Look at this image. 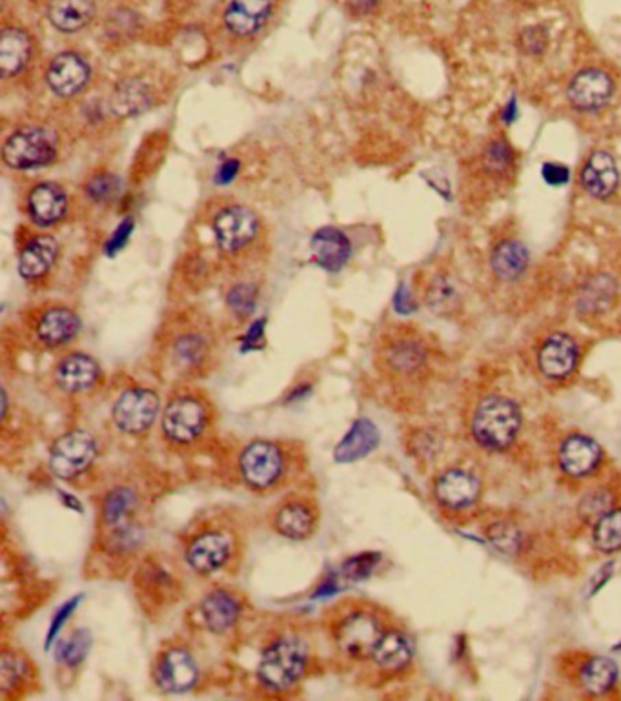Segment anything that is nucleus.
I'll use <instances>...</instances> for the list:
<instances>
[{
  "instance_id": "f257e3e1",
  "label": "nucleus",
  "mask_w": 621,
  "mask_h": 701,
  "mask_svg": "<svg viewBox=\"0 0 621 701\" xmlns=\"http://www.w3.org/2000/svg\"><path fill=\"white\" fill-rule=\"evenodd\" d=\"M385 630L387 627L379 612L357 601L341 603L332 609L328 621V632L336 651L350 661L370 660Z\"/></svg>"
},
{
  "instance_id": "f03ea898",
  "label": "nucleus",
  "mask_w": 621,
  "mask_h": 701,
  "mask_svg": "<svg viewBox=\"0 0 621 701\" xmlns=\"http://www.w3.org/2000/svg\"><path fill=\"white\" fill-rule=\"evenodd\" d=\"M214 417L210 397L190 388L179 390L164 405L161 432L172 447H194L214 425Z\"/></svg>"
},
{
  "instance_id": "7ed1b4c3",
  "label": "nucleus",
  "mask_w": 621,
  "mask_h": 701,
  "mask_svg": "<svg viewBox=\"0 0 621 701\" xmlns=\"http://www.w3.org/2000/svg\"><path fill=\"white\" fill-rule=\"evenodd\" d=\"M294 452L288 443L272 439H255L239 456V472L255 492L281 487L292 472Z\"/></svg>"
},
{
  "instance_id": "20e7f679",
  "label": "nucleus",
  "mask_w": 621,
  "mask_h": 701,
  "mask_svg": "<svg viewBox=\"0 0 621 701\" xmlns=\"http://www.w3.org/2000/svg\"><path fill=\"white\" fill-rule=\"evenodd\" d=\"M308 665V649L296 636H281L266 647L259 667L257 680L272 692L290 691L305 676Z\"/></svg>"
},
{
  "instance_id": "39448f33",
  "label": "nucleus",
  "mask_w": 621,
  "mask_h": 701,
  "mask_svg": "<svg viewBox=\"0 0 621 701\" xmlns=\"http://www.w3.org/2000/svg\"><path fill=\"white\" fill-rule=\"evenodd\" d=\"M520 427V408L509 397H485L472 417V436L481 447L490 450L509 447Z\"/></svg>"
},
{
  "instance_id": "423d86ee",
  "label": "nucleus",
  "mask_w": 621,
  "mask_h": 701,
  "mask_svg": "<svg viewBox=\"0 0 621 701\" xmlns=\"http://www.w3.org/2000/svg\"><path fill=\"white\" fill-rule=\"evenodd\" d=\"M234 543L232 530L206 525L186 541L184 558L194 572L210 576L224 569L234 558Z\"/></svg>"
},
{
  "instance_id": "0eeeda50",
  "label": "nucleus",
  "mask_w": 621,
  "mask_h": 701,
  "mask_svg": "<svg viewBox=\"0 0 621 701\" xmlns=\"http://www.w3.org/2000/svg\"><path fill=\"white\" fill-rule=\"evenodd\" d=\"M161 412V397L152 388L124 390L113 403V425L128 436H141L153 427Z\"/></svg>"
},
{
  "instance_id": "6e6552de",
  "label": "nucleus",
  "mask_w": 621,
  "mask_h": 701,
  "mask_svg": "<svg viewBox=\"0 0 621 701\" xmlns=\"http://www.w3.org/2000/svg\"><path fill=\"white\" fill-rule=\"evenodd\" d=\"M97 459V441L82 428L62 434L50 450L51 472L61 479H77Z\"/></svg>"
},
{
  "instance_id": "1a4fd4ad",
  "label": "nucleus",
  "mask_w": 621,
  "mask_h": 701,
  "mask_svg": "<svg viewBox=\"0 0 621 701\" xmlns=\"http://www.w3.org/2000/svg\"><path fill=\"white\" fill-rule=\"evenodd\" d=\"M321 510L316 499L305 494H292L281 499L270 514L272 529L286 539L305 541L316 534Z\"/></svg>"
},
{
  "instance_id": "9d476101",
  "label": "nucleus",
  "mask_w": 621,
  "mask_h": 701,
  "mask_svg": "<svg viewBox=\"0 0 621 701\" xmlns=\"http://www.w3.org/2000/svg\"><path fill=\"white\" fill-rule=\"evenodd\" d=\"M57 155L55 137L42 128H22L2 146V159L15 170H30L50 164Z\"/></svg>"
},
{
  "instance_id": "9b49d317",
  "label": "nucleus",
  "mask_w": 621,
  "mask_h": 701,
  "mask_svg": "<svg viewBox=\"0 0 621 701\" xmlns=\"http://www.w3.org/2000/svg\"><path fill=\"white\" fill-rule=\"evenodd\" d=\"M155 685L168 694H183L199 680V665L183 645H168L155 658L152 671Z\"/></svg>"
},
{
  "instance_id": "f8f14e48",
  "label": "nucleus",
  "mask_w": 621,
  "mask_h": 701,
  "mask_svg": "<svg viewBox=\"0 0 621 701\" xmlns=\"http://www.w3.org/2000/svg\"><path fill=\"white\" fill-rule=\"evenodd\" d=\"M259 232L257 215L246 206H226L214 219L215 241L228 254L243 250Z\"/></svg>"
},
{
  "instance_id": "ddd939ff",
  "label": "nucleus",
  "mask_w": 621,
  "mask_h": 701,
  "mask_svg": "<svg viewBox=\"0 0 621 701\" xmlns=\"http://www.w3.org/2000/svg\"><path fill=\"white\" fill-rule=\"evenodd\" d=\"M614 95V81L598 68H587L572 79L567 88L569 102L580 112H596L607 106Z\"/></svg>"
},
{
  "instance_id": "4468645a",
  "label": "nucleus",
  "mask_w": 621,
  "mask_h": 701,
  "mask_svg": "<svg viewBox=\"0 0 621 701\" xmlns=\"http://www.w3.org/2000/svg\"><path fill=\"white\" fill-rule=\"evenodd\" d=\"M425 363H427V348L418 337H394L381 350V366L390 376H414Z\"/></svg>"
},
{
  "instance_id": "2eb2a0df",
  "label": "nucleus",
  "mask_w": 621,
  "mask_h": 701,
  "mask_svg": "<svg viewBox=\"0 0 621 701\" xmlns=\"http://www.w3.org/2000/svg\"><path fill=\"white\" fill-rule=\"evenodd\" d=\"M90 73V64L79 53L64 51L51 61L46 79L57 95L72 97L88 84Z\"/></svg>"
},
{
  "instance_id": "dca6fc26",
  "label": "nucleus",
  "mask_w": 621,
  "mask_h": 701,
  "mask_svg": "<svg viewBox=\"0 0 621 701\" xmlns=\"http://www.w3.org/2000/svg\"><path fill=\"white\" fill-rule=\"evenodd\" d=\"M101 379V366L88 354L73 352L62 357L55 366V381L59 388L70 394H81L92 390Z\"/></svg>"
},
{
  "instance_id": "f3484780",
  "label": "nucleus",
  "mask_w": 621,
  "mask_h": 701,
  "mask_svg": "<svg viewBox=\"0 0 621 701\" xmlns=\"http://www.w3.org/2000/svg\"><path fill=\"white\" fill-rule=\"evenodd\" d=\"M243 614V601L228 589L208 592L201 601V618L206 629L215 634H224L234 629Z\"/></svg>"
},
{
  "instance_id": "a211bd4d",
  "label": "nucleus",
  "mask_w": 621,
  "mask_h": 701,
  "mask_svg": "<svg viewBox=\"0 0 621 701\" xmlns=\"http://www.w3.org/2000/svg\"><path fill=\"white\" fill-rule=\"evenodd\" d=\"M434 496L441 507L450 508V510L469 508L478 499L479 481L467 470L450 468L436 479Z\"/></svg>"
},
{
  "instance_id": "6ab92c4d",
  "label": "nucleus",
  "mask_w": 621,
  "mask_h": 701,
  "mask_svg": "<svg viewBox=\"0 0 621 701\" xmlns=\"http://www.w3.org/2000/svg\"><path fill=\"white\" fill-rule=\"evenodd\" d=\"M81 332V319L66 306H51L44 310L37 323H35V336L42 345L55 346L66 345Z\"/></svg>"
},
{
  "instance_id": "aec40b11",
  "label": "nucleus",
  "mask_w": 621,
  "mask_h": 701,
  "mask_svg": "<svg viewBox=\"0 0 621 701\" xmlns=\"http://www.w3.org/2000/svg\"><path fill=\"white\" fill-rule=\"evenodd\" d=\"M581 186L594 199H609L620 183L618 166L611 153L598 150L592 153L580 175Z\"/></svg>"
},
{
  "instance_id": "412c9836",
  "label": "nucleus",
  "mask_w": 621,
  "mask_h": 701,
  "mask_svg": "<svg viewBox=\"0 0 621 701\" xmlns=\"http://www.w3.org/2000/svg\"><path fill=\"white\" fill-rule=\"evenodd\" d=\"M538 365L543 376L549 379H565L578 365V345L567 334L550 336L538 352Z\"/></svg>"
},
{
  "instance_id": "4be33fe9",
  "label": "nucleus",
  "mask_w": 621,
  "mask_h": 701,
  "mask_svg": "<svg viewBox=\"0 0 621 701\" xmlns=\"http://www.w3.org/2000/svg\"><path fill=\"white\" fill-rule=\"evenodd\" d=\"M272 15V0H232L224 11V24L235 37H252Z\"/></svg>"
},
{
  "instance_id": "5701e85b",
  "label": "nucleus",
  "mask_w": 621,
  "mask_h": 701,
  "mask_svg": "<svg viewBox=\"0 0 621 701\" xmlns=\"http://www.w3.org/2000/svg\"><path fill=\"white\" fill-rule=\"evenodd\" d=\"M601 458H603L601 447L592 437L574 434L561 443V468L574 478L589 476L598 468Z\"/></svg>"
},
{
  "instance_id": "b1692460",
  "label": "nucleus",
  "mask_w": 621,
  "mask_h": 701,
  "mask_svg": "<svg viewBox=\"0 0 621 701\" xmlns=\"http://www.w3.org/2000/svg\"><path fill=\"white\" fill-rule=\"evenodd\" d=\"M35 683V667L17 649H4L0 658V694L4 698H21Z\"/></svg>"
},
{
  "instance_id": "393cba45",
  "label": "nucleus",
  "mask_w": 621,
  "mask_h": 701,
  "mask_svg": "<svg viewBox=\"0 0 621 701\" xmlns=\"http://www.w3.org/2000/svg\"><path fill=\"white\" fill-rule=\"evenodd\" d=\"M379 430L370 419H357L348 428L347 434L341 437V441L334 448V459L339 465L354 463L359 459L367 458L379 445Z\"/></svg>"
},
{
  "instance_id": "a878e982",
  "label": "nucleus",
  "mask_w": 621,
  "mask_h": 701,
  "mask_svg": "<svg viewBox=\"0 0 621 701\" xmlns=\"http://www.w3.org/2000/svg\"><path fill=\"white\" fill-rule=\"evenodd\" d=\"M312 254L317 265L325 268L328 272H337L347 265L350 254H352V244L348 241L347 235L337 228H321L312 237Z\"/></svg>"
},
{
  "instance_id": "bb28decb",
  "label": "nucleus",
  "mask_w": 621,
  "mask_h": 701,
  "mask_svg": "<svg viewBox=\"0 0 621 701\" xmlns=\"http://www.w3.org/2000/svg\"><path fill=\"white\" fill-rule=\"evenodd\" d=\"M137 589L150 605L163 607L177 596V580L161 563L148 559L137 572Z\"/></svg>"
},
{
  "instance_id": "cd10ccee",
  "label": "nucleus",
  "mask_w": 621,
  "mask_h": 701,
  "mask_svg": "<svg viewBox=\"0 0 621 701\" xmlns=\"http://www.w3.org/2000/svg\"><path fill=\"white\" fill-rule=\"evenodd\" d=\"M414 649L412 641L401 630L387 629L377 641L376 649L370 660L376 663L377 669L383 672H399L407 669L412 661Z\"/></svg>"
},
{
  "instance_id": "c85d7f7f",
  "label": "nucleus",
  "mask_w": 621,
  "mask_h": 701,
  "mask_svg": "<svg viewBox=\"0 0 621 701\" xmlns=\"http://www.w3.org/2000/svg\"><path fill=\"white\" fill-rule=\"evenodd\" d=\"M68 208V199L61 186L42 183L35 186L28 197L30 217L41 226L59 223Z\"/></svg>"
},
{
  "instance_id": "c756f323",
  "label": "nucleus",
  "mask_w": 621,
  "mask_h": 701,
  "mask_svg": "<svg viewBox=\"0 0 621 701\" xmlns=\"http://www.w3.org/2000/svg\"><path fill=\"white\" fill-rule=\"evenodd\" d=\"M59 254V244L50 235H37L30 243L22 248L19 257V274L33 281L48 274Z\"/></svg>"
},
{
  "instance_id": "7c9ffc66",
  "label": "nucleus",
  "mask_w": 621,
  "mask_h": 701,
  "mask_svg": "<svg viewBox=\"0 0 621 701\" xmlns=\"http://www.w3.org/2000/svg\"><path fill=\"white\" fill-rule=\"evenodd\" d=\"M530 255L527 246L521 241H503L499 243L494 252L490 255V266L492 272L496 274L501 281H518L521 275L527 272L529 268Z\"/></svg>"
},
{
  "instance_id": "2f4dec72",
  "label": "nucleus",
  "mask_w": 621,
  "mask_h": 701,
  "mask_svg": "<svg viewBox=\"0 0 621 701\" xmlns=\"http://www.w3.org/2000/svg\"><path fill=\"white\" fill-rule=\"evenodd\" d=\"M210 356V345L203 334L186 332L183 336L175 337L172 345V363L175 370L184 376H192L203 368Z\"/></svg>"
},
{
  "instance_id": "473e14b6",
  "label": "nucleus",
  "mask_w": 621,
  "mask_h": 701,
  "mask_svg": "<svg viewBox=\"0 0 621 701\" xmlns=\"http://www.w3.org/2000/svg\"><path fill=\"white\" fill-rule=\"evenodd\" d=\"M95 15V0H51L48 19L59 31L75 33L86 28Z\"/></svg>"
},
{
  "instance_id": "72a5a7b5",
  "label": "nucleus",
  "mask_w": 621,
  "mask_h": 701,
  "mask_svg": "<svg viewBox=\"0 0 621 701\" xmlns=\"http://www.w3.org/2000/svg\"><path fill=\"white\" fill-rule=\"evenodd\" d=\"M31 41L26 31L6 28L0 35V73L2 77H13L28 64Z\"/></svg>"
},
{
  "instance_id": "f704fd0d",
  "label": "nucleus",
  "mask_w": 621,
  "mask_h": 701,
  "mask_svg": "<svg viewBox=\"0 0 621 701\" xmlns=\"http://www.w3.org/2000/svg\"><path fill=\"white\" fill-rule=\"evenodd\" d=\"M152 102V95L148 92L146 84L139 79H128L121 82L112 95L113 113L119 117H133L144 112Z\"/></svg>"
},
{
  "instance_id": "c9c22d12",
  "label": "nucleus",
  "mask_w": 621,
  "mask_h": 701,
  "mask_svg": "<svg viewBox=\"0 0 621 701\" xmlns=\"http://www.w3.org/2000/svg\"><path fill=\"white\" fill-rule=\"evenodd\" d=\"M616 680H618V667L611 658L596 656L581 667V687L594 696L611 691Z\"/></svg>"
},
{
  "instance_id": "e433bc0d",
  "label": "nucleus",
  "mask_w": 621,
  "mask_h": 701,
  "mask_svg": "<svg viewBox=\"0 0 621 701\" xmlns=\"http://www.w3.org/2000/svg\"><path fill=\"white\" fill-rule=\"evenodd\" d=\"M616 295V283L609 275H594L581 288L578 308L583 314H598L609 308Z\"/></svg>"
},
{
  "instance_id": "4c0bfd02",
  "label": "nucleus",
  "mask_w": 621,
  "mask_h": 701,
  "mask_svg": "<svg viewBox=\"0 0 621 701\" xmlns=\"http://www.w3.org/2000/svg\"><path fill=\"white\" fill-rule=\"evenodd\" d=\"M592 541L596 549L605 554L621 550V508H612L601 514L598 523L594 525Z\"/></svg>"
},
{
  "instance_id": "58836bf2",
  "label": "nucleus",
  "mask_w": 621,
  "mask_h": 701,
  "mask_svg": "<svg viewBox=\"0 0 621 701\" xmlns=\"http://www.w3.org/2000/svg\"><path fill=\"white\" fill-rule=\"evenodd\" d=\"M459 295L454 283L441 275L432 281L428 286L427 303L428 308H432L436 314H448L458 306Z\"/></svg>"
},
{
  "instance_id": "ea45409f",
  "label": "nucleus",
  "mask_w": 621,
  "mask_h": 701,
  "mask_svg": "<svg viewBox=\"0 0 621 701\" xmlns=\"http://www.w3.org/2000/svg\"><path fill=\"white\" fill-rule=\"evenodd\" d=\"M90 651V634L88 630L79 629L75 630L72 634L70 640L64 641L59 649V661L64 663L66 667H77L79 663L84 661L86 654Z\"/></svg>"
},
{
  "instance_id": "a19ab883",
  "label": "nucleus",
  "mask_w": 621,
  "mask_h": 701,
  "mask_svg": "<svg viewBox=\"0 0 621 701\" xmlns=\"http://www.w3.org/2000/svg\"><path fill=\"white\" fill-rule=\"evenodd\" d=\"M483 163L490 173L509 172L514 164V150L510 148L507 141L496 139L487 146V150L483 153Z\"/></svg>"
},
{
  "instance_id": "79ce46f5",
  "label": "nucleus",
  "mask_w": 621,
  "mask_h": 701,
  "mask_svg": "<svg viewBox=\"0 0 621 701\" xmlns=\"http://www.w3.org/2000/svg\"><path fill=\"white\" fill-rule=\"evenodd\" d=\"M86 194L97 203H110L121 194V181L112 173H101L92 177V181L86 184Z\"/></svg>"
},
{
  "instance_id": "37998d69",
  "label": "nucleus",
  "mask_w": 621,
  "mask_h": 701,
  "mask_svg": "<svg viewBox=\"0 0 621 701\" xmlns=\"http://www.w3.org/2000/svg\"><path fill=\"white\" fill-rule=\"evenodd\" d=\"M226 303L239 317H248L257 305V288L254 285H237L228 292Z\"/></svg>"
},
{
  "instance_id": "c03bdc74",
  "label": "nucleus",
  "mask_w": 621,
  "mask_h": 701,
  "mask_svg": "<svg viewBox=\"0 0 621 701\" xmlns=\"http://www.w3.org/2000/svg\"><path fill=\"white\" fill-rule=\"evenodd\" d=\"M379 559H381V556L376 554V552L361 554V556H356V558L348 559L347 563L343 565L341 572H343V576L347 580H363L374 570Z\"/></svg>"
},
{
  "instance_id": "a18cd8bd",
  "label": "nucleus",
  "mask_w": 621,
  "mask_h": 701,
  "mask_svg": "<svg viewBox=\"0 0 621 701\" xmlns=\"http://www.w3.org/2000/svg\"><path fill=\"white\" fill-rule=\"evenodd\" d=\"M489 538L501 552H507V554L516 552L518 547H520V532H518V529H514L512 525H507V523L494 525L490 529Z\"/></svg>"
},
{
  "instance_id": "49530a36",
  "label": "nucleus",
  "mask_w": 621,
  "mask_h": 701,
  "mask_svg": "<svg viewBox=\"0 0 621 701\" xmlns=\"http://www.w3.org/2000/svg\"><path fill=\"white\" fill-rule=\"evenodd\" d=\"M547 31L543 30L541 26H532V28H527L523 30L520 37L521 50L529 55H540L547 48Z\"/></svg>"
},
{
  "instance_id": "de8ad7c7",
  "label": "nucleus",
  "mask_w": 621,
  "mask_h": 701,
  "mask_svg": "<svg viewBox=\"0 0 621 701\" xmlns=\"http://www.w3.org/2000/svg\"><path fill=\"white\" fill-rule=\"evenodd\" d=\"M541 175L545 179V183L552 184V186H561V184L569 183L571 179V172L567 166L563 164L556 163H545L543 168H541Z\"/></svg>"
},
{
  "instance_id": "09e8293b",
  "label": "nucleus",
  "mask_w": 621,
  "mask_h": 701,
  "mask_svg": "<svg viewBox=\"0 0 621 701\" xmlns=\"http://www.w3.org/2000/svg\"><path fill=\"white\" fill-rule=\"evenodd\" d=\"M79 601H81V598L77 596L75 600H70L62 609L57 610V614H55V618H53V621H51V627H50V632H48V645H51L53 643V640L57 638V634L61 632L62 625L66 623V620L72 616L73 610L77 609V605H79Z\"/></svg>"
},
{
  "instance_id": "8fccbe9b",
  "label": "nucleus",
  "mask_w": 621,
  "mask_h": 701,
  "mask_svg": "<svg viewBox=\"0 0 621 701\" xmlns=\"http://www.w3.org/2000/svg\"><path fill=\"white\" fill-rule=\"evenodd\" d=\"M132 232L133 221L132 219H126V221L113 232L112 239L108 241V246H106L108 254H117V252L123 248L124 244L128 243V237L132 235Z\"/></svg>"
},
{
  "instance_id": "3c124183",
  "label": "nucleus",
  "mask_w": 621,
  "mask_h": 701,
  "mask_svg": "<svg viewBox=\"0 0 621 701\" xmlns=\"http://www.w3.org/2000/svg\"><path fill=\"white\" fill-rule=\"evenodd\" d=\"M265 337V321H255L254 325L250 326V330L246 332L245 343L248 348H259L261 341Z\"/></svg>"
},
{
  "instance_id": "603ef678",
  "label": "nucleus",
  "mask_w": 621,
  "mask_h": 701,
  "mask_svg": "<svg viewBox=\"0 0 621 701\" xmlns=\"http://www.w3.org/2000/svg\"><path fill=\"white\" fill-rule=\"evenodd\" d=\"M237 172H239V161H226L217 173V181L223 184L230 183Z\"/></svg>"
},
{
  "instance_id": "864d4df0",
  "label": "nucleus",
  "mask_w": 621,
  "mask_h": 701,
  "mask_svg": "<svg viewBox=\"0 0 621 701\" xmlns=\"http://www.w3.org/2000/svg\"><path fill=\"white\" fill-rule=\"evenodd\" d=\"M396 308H398V312H403V314L414 310V306L410 305V297H407L403 288H401L398 295H396Z\"/></svg>"
},
{
  "instance_id": "5fc2aeb1",
  "label": "nucleus",
  "mask_w": 621,
  "mask_h": 701,
  "mask_svg": "<svg viewBox=\"0 0 621 701\" xmlns=\"http://www.w3.org/2000/svg\"><path fill=\"white\" fill-rule=\"evenodd\" d=\"M350 6L357 13H368L376 8L377 0H350Z\"/></svg>"
}]
</instances>
